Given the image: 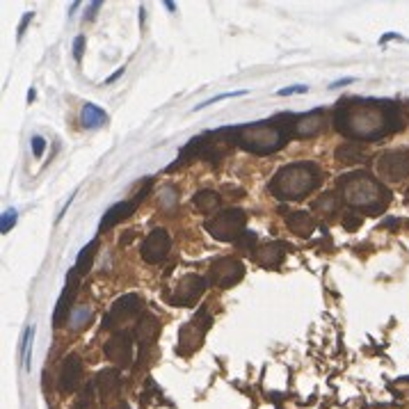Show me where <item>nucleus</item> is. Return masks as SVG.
Segmentation results:
<instances>
[{"mask_svg":"<svg viewBox=\"0 0 409 409\" xmlns=\"http://www.w3.org/2000/svg\"><path fill=\"white\" fill-rule=\"evenodd\" d=\"M334 128L343 138L373 142L403 128V112L391 101L377 98H346L334 112Z\"/></svg>","mask_w":409,"mask_h":409,"instance_id":"1","label":"nucleus"},{"mask_svg":"<svg viewBox=\"0 0 409 409\" xmlns=\"http://www.w3.org/2000/svg\"><path fill=\"white\" fill-rule=\"evenodd\" d=\"M339 190H341V199L350 208H357V211H366V213L384 211L391 202V192L379 181H375V178L364 174V171H353V174L341 176Z\"/></svg>","mask_w":409,"mask_h":409,"instance_id":"2","label":"nucleus"},{"mask_svg":"<svg viewBox=\"0 0 409 409\" xmlns=\"http://www.w3.org/2000/svg\"><path fill=\"white\" fill-rule=\"evenodd\" d=\"M282 117L272 121H256V124H245L235 128V142L249 154L256 156H268L277 154L279 149L289 145L293 138V128L286 124H279Z\"/></svg>","mask_w":409,"mask_h":409,"instance_id":"3","label":"nucleus"},{"mask_svg":"<svg viewBox=\"0 0 409 409\" xmlns=\"http://www.w3.org/2000/svg\"><path fill=\"white\" fill-rule=\"evenodd\" d=\"M320 178V169L313 162H293L277 171L270 183V192L279 202H297L318 188Z\"/></svg>","mask_w":409,"mask_h":409,"instance_id":"4","label":"nucleus"},{"mask_svg":"<svg viewBox=\"0 0 409 409\" xmlns=\"http://www.w3.org/2000/svg\"><path fill=\"white\" fill-rule=\"evenodd\" d=\"M247 215L240 208H229V211L215 215L206 222V231L220 242H235L245 233Z\"/></svg>","mask_w":409,"mask_h":409,"instance_id":"5","label":"nucleus"},{"mask_svg":"<svg viewBox=\"0 0 409 409\" xmlns=\"http://www.w3.org/2000/svg\"><path fill=\"white\" fill-rule=\"evenodd\" d=\"M211 313H208V308L202 306L199 308V313L192 318L190 322H185L181 327V332H178V346H176V353L188 357L192 355L195 350L204 343V336L206 332L211 329Z\"/></svg>","mask_w":409,"mask_h":409,"instance_id":"6","label":"nucleus"},{"mask_svg":"<svg viewBox=\"0 0 409 409\" xmlns=\"http://www.w3.org/2000/svg\"><path fill=\"white\" fill-rule=\"evenodd\" d=\"M142 302L140 295H135V293H128V295L114 300L112 306H110V313L103 318V327L112 329V327H124L126 322H133L138 315L142 313Z\"/></svg>","mask_w":409,"mask_h":409,"instance_id":"7","label":"nucleus"},{"mask_svg":"<svg viewBox=\"0 0 409 409\" xmlns=\"http://www.w3.org/2000/svg\"><path fill=\"white\" fill-rule=\"evenodd\" d=\"M242 277H245V265L233 256L218 258V261L211 265V282L218 286V289H231Z\"/></svg>","mask_w":409,"mask_h":409,"instance_id":"8","label":"nucleus"},{"mask_svg":"<svg viewBox=\"0 0 409 409\" xmlns=\"http://www.w3.org/2000/svg\"><path fill=\"white\" fill-rule=\"evenodd\" d=\"M206 293V279L199 275H185L183 279H178V284L174 286L169 302L174 306H190L195 304L199 297Z\"/></svg>","mask_w":409,"mask_h":409,"instance_id":"9","label":"nucleus"},{"mask_svg":"<svg viewBox=\"0 0 409 409\" xmlns=\"http://www.w3.org/2000/svg\"><path fill=\"white\" fill-rule=\"evenodd\" d=\"M375 169L379 178H384V181H393V183L405 181L409 176V158L398 151H386L377 158Z\"/></svg>","mask_w":409,"mask_h":409,"instance_id":"10","label":"nucleus"},{"mask_svg":"<svg viewBox=\"0 0 409 409\" xmlns=\"http://www.w3.org/2000/svg\"><path fill=\"white\" fill-rule=\"evenodd\" d=\"M78 286H81V275L71 268L69 275H67V286H64L60 300H57V306H55V313H53V325L55 327H62L64 320L69 322L71 318V311H74V300L78 295Z\"/></svg>","mask_w":409,"mask_h":409,"instance_id":"11","label":"nucleus"},{"mask_svg":"<svg viewBox=\"0 0 409 409\" xmlns=\"http://www.w3.org/2000/svg\"><path fill=\"white\" fill-rule=\"evenodd\" d=\"M149 188H151V183H149L142 192H138L133 199H126V202H119V204H114L112 208H107L105 215H103V220H101V227H98V231L103 233V231H107V229L117 227L119 222H124L126 218H131V215L138 211V206L145 202Z\"/></svg>","mask_w":409,"mask_h":409,"instance_id":"12","label":"nucleus"},{"mask_svg":"<svg viewBox=\"0 0 409 409\" xmlns=\"http://www.w3.org/2000/svg\"><path fill=\"white\" fill-rule=\"evenodd\" d=\"M327 126V114L325 110H311L306 114H300V117L293 119V138H313V135H320Z\"/></svg>","mask_w":409,"mask_h":409,"instance_id":"13","label":"nucleus"},{"mask_svg":"<svg viewBox=\"0 0 409 409\" xmlns=\"http://www.w3.org/2000/svg\"><path fill=\"white\" fill-rule=\"evenodd\" d=\"M171 247V238L165 229H154L151 233L147 235L145 242H142V258L147 263H160L165 256H167Z\"/></svg>","mask_w":409,"mask_h":409,"instance_id":"14","label":"nucleus"},{"mask_svg":"<svg viewBox=\"0 0 409 409\" xmlns=\"http://www.w3.org/2000/svg\"><path fill=\"white\" fill-rule=\"evenodd\" d=\"M105 357L117 366L131 364L133 361V339H131V334H126V332L112 334L110 341L105 343Z\"/></svg>","mask_w":409,"mask_h":409,"instance_id":"15","label":"nucleus"},{"mask_svg":"<svg viewBox=\"0 0 409 409\" xmlns=\"http://www.w3.org/2000/svg\"><path fill=\"white\" fill-rule=\"evenodd\" d=\"M289 245L282 240H272V242H265V245H261L254 252V261L261 265V268H279V265L284 263V258H286V252H289Z\"/></svg>","mask_w":409,"mask_h":409,"instance_id":"16","label":"nucleus"},{"mask_svg":"<svg viewBox=\"0 0 409 409\" xmlns=\"http://www.w3.org/2000/svg\"><path fill=\"white\" fill-rule=\"evenodd\" d=\"M81 379H83V359L78 355H69L64 359L60 370V389L64 393H74L81 386Z\"/></svg>","mask_w":409,"mask_h":409,"instance_id":"17","label":"nucleus"},{"mask_svg":"<svg viewBox=\"0 0 409 409\" xmlns=\"http://www.w3.org/2000/svg\"><path fill=\"white\" fill-rule=\"evenodd\" d=\"M158 332H160V322H158V318L154 313L142 315V318L138 320L135 336H138V341H140V361H142V357H147V350L154 346Z\"/></svg>","mask_w":409,"mask_h":409,"instance_id":"18","label":"nucleus"},{"mask_svg":"<svg viewBox=\"0 0 409 409\" xmlns=\"http://www.w3.org/2000/svg\"><path fill=\"white\" fill-rule=\"evenodd\" d=\"M119 370L114 368H107V370H101L96 377V386H98V393H101V398L110 400L119 393V386H121V379H119Z\"/></svg>","mask_w":409,"mask_h":409,"instance_id":"19","label":"nucleus"},{"mask_svg":"<svg viewBox=\"0 0 409 409\" xmlns=\"http://www.w3.org/2000/svg\"><path fill=\"white\" fill-rule=\"evenodd\" d=\"M81 124L87 128V131L103 128L107 124V112L103 110V107H98L96 103H85L83 112H81Z\"/></svg>","mask_w":409,"mask_h":409,"instance_id":"20","label":"nucleus"},{"mask_svg":"<svg viewBox=\"0 0 409 409\" xmlns=\"http://www.w3.org/2000/svg\"><path fill=\"white\" fill-rule=\"evenodd\" d=\"M289 229L293 233L302 235V238H308L313 231H315V220L308 215L306 211H297V213H291L289 215Z\"/></svg>","mask_w":409,"mask_h":409,"instance_id":"21","label":"nucleus"},{"mask_svg":"<svg viewBox=\"0 0 409 409\" xmlns=\"http://www.w3.org/2000/svg\"><path fill=\"white\" fill-rule=\"evenodd\" d=\"M96 249H98V240L94 238L90 242V245H85L81 249V254H78L76 258V265H74V270L78 272V275H87L90 268H92V263H94V256H96Z\"/></svg>","mask_w":409,"mask_h":409,"instance_id":"22","label":"nucleus"},{"mask_svg":"<svg viewBox=\"0 0 409 409\" xmlns=\"http://www.w3.org/2000/svg\"><path fill=\"white\" fill-rule=\"evenodd\" d=\"M192 204H195L197 211H202L204 215H213L220 208V195H218V192H213V190H202V192H197V195H195Z\"/></svg>","mask_w":409,"mask_h":409,"instance_id":"23","label":"nucleus"},{"mask_svg":"<svg viewBox=\"0 0 409 409\" xmlns=\"http://www.w3.org/2000/svg\"><path fill=\"white\" fill-rule=\"evenodd\" d=\"M336 160L339 162H361L364 160V151L359 145H353V142H348V145H343L336 149Z\"/></svg>","mask_w":409,"mask_h":409,"instance_id":"24","label":"nucleus"},{"mask_svg":"<svg viewBox=\"0 0 409 409\" xmlns=\"http://www.w3.org/2000/svg\"><path fill=\"white\" fill-rule=\"evenodd\" d=\"M32 339H34V327H28L23 332V336H21V346H19V355H21V364H23V370H30Z\"/></svg>","mask_w":409,"mask_h":409,"instance_id":"25","label":"nucleus"},{"mask_svg":"<svg viewBox=\"0 0 409 409\" xmlns=\"http://www.w3.org/2000/svg\"><path fill=\"white\" fill-rule=\"evenodd\" d=\"M92 308L90 306H76L74 311H71V318H69V325L74 332H81V329L85 325H90V320H92Z\"/></svg>","mask_w":409,"mask_h":409,"instance_id":"26","label":"nucleus"},{"mask_svg":"<svg viewBox=\"0 0 409 409\" xmlns=\"http://www.w3.org/2000/svg\"><path fill=\"white\" fill-rule=\"evenodd\" d=\"M313 211H320L322 215H332L339 211V197L336 195H322L313 202Z\"/></svg>","mask_w":409,"mask_h":409,"instance_id":"27","label":"nucleus"},{"mask_svg":"<svg viewBox=\"0 0 409 409\" xmlns=\"http://www.w3.org/2000/svg\"><path fill=\"white\" fill-rule=\"evenodd\" d=\"M254 245H256V233H249V231H245L238 240H235V247H238L240 252H245V254L256 252Z\"/></svg>","mask_w":409,"mask_h":409,"instance_id":"28","label":"nucleus"},{"mask_svg":"<svg viewBox=\"0 0 409 409\" xmlns=\"http://www.w3.org/2000/svg\"><path fill=\"white\" fill-rule=\"evenodd\" d=\"M17 220H19V211H17V208H7V211L3 213V222H0V231L7 233L14 224H17Z\"/></svg>","mask_w":409,"mask_h":409,"instance_id":"29","label":"nucleus"},{"mask_svg":"<svg viewBox=\"0 0 409 409\" xmlns=\"http://www.w3.org/2000/svg\"><path fill=\"white\" fill-rule=\"evenodd\" d=\"M245 94H247V90H238V92H227V94H218V96H213V98H208V101H204L202 105H197L195 112H197V110H204L206 105H213V103H218V101H224V98H235V96H245Z\"/></svg>","mask_w":409,"mask_h":409,"instance_id":"30","label":"nucleus"},{"mask_svg":"<svg viewBox=\"0 0 409 409\" xmlns=\"http://www.w3.org/2000/svg\"><path fill=\"white\" fill-rule=\"evenodd\" d=\"M176 202H178L176 190L171 188V185H167V188L160 192V206L162 208H171V206H176Z\"/></svg>","mask_w":409,"mask_h":409,"instance_id":"31","label":"nucleus"},{"mask_svg":"<svg viewBox=\"0 0 409 409\" xmlns=\"http://www.w3.org/2000/svg\"><path fill=\"white\" fill-rule=\"evenodd\" d=\"M308 87L306 85H293V87H284L277 92V96H293V94H306Z\"/></svg>","mask_w":409,"mask_h":409,"instance_id":"32","label":"nucleus"},{"mask_svg":"<svg viewBox=\"0 0 409 409\" xmlns=\"http://www.w3.org/2000/svg\"><path fill=\"white\" fill-rule=\"evenodd\" d=\"M30 142H32V154H34V158H41V156H44L46 140L41 138V135H34V138H32Z\"/></svg>","mask_w":409,"mask_h":409,"instance_id":"33","label":"nucleus"},{"mask_svg":"<svg viewBox=\"0 0 409 409\" xmlns=\"http://www.w3.org/2000/svg\"><path fill=\"white\" fill-rule=\"evenodd\" d=\"M83 51H85V37L81 34V37H76V41H74V57L76 60H83Z\"/></svg>","mask_w":409,"mask_h":409,"instance_id":"34","label":"nucleus"},{"mask_svg":"<svg viewBox=\"0 0 409 409\" xmlns=\"http://www.w3.org/2000/svg\"><path fill=\"white\" fill-rule=\"evenodd\" d=\"M32 21V12H25L23 14V19H21V23H19V41L23 39V34H25V28H28V23Z\"/></svg>","mask_w":409,"mask_h":409,"instance_id":"35","label":"nucleus"},{"mask_svg":"<svg viewBox=\"0 0 409 409\" xmlns=\"http://www.w3.org/2000/svg\"><path fill=\"white\" fill-rule=\"evenodd\" d=\"M90 391H92V389H87V391L83 393V398L74 405V409H87V407H90Z\"/></svg>","mask_w":409,"mask_h":409,"instance_id":"36","label":"nucleus"},{"mask_svg":"<svg viewBox=\"0 0 409 409\" xmlns=\"http://www.w3.org/2000/svg\"><path fill=\"white\" fill-rule=\"evenodd\" d=\"M353 83H357V78H341V81H334L329 87L332 90H336V87H343V85H353Z\"/></svg>","mask_w":409,"mask_h":409,"instance_id":"37","label":"nucleus"},{"mask_svg":"<svg viewBox=\"0 0 409 409\" xmlns=\"http://www.w3.org/2000/svg\"><path fill=\"white\" fill-rule=\"evenodd\" d=\"M101 5H103L101 0H96V3H92V5H90V14H87V19H94V17H96V12L101 10Z\"/></svg>","mask_w":409,"mask_h":409,"instance_id":"38","label":"nucleus"},{"mask_svg":"<svg viewBox=\"0 0 409 409\" xmlns=\"http://www.w3.org/2000/svg\"><path fill=\"white\" fill-rule=\"evenodd\" d=\"M391 39H400V37H398V32H389V34H384V37L379 39V44H386V41H391Z\"/></svg>","mask_w":409,"mask_h":409,"instance_id":"39","label":"nucleus"},{"mask_svg":"<svg viewBox=\"0 0 409 409\" xmlns=\"http://www.w3.org/2000/svg\"><path fill=\"white\" fill-rule=\"evenodd\" d=\"M121 74H124V69H119V71H117V74H114V76H110V78H107V83H114V81H117V78H119Z\"/></svg>","mask_w":409,"mask_h":409,"instance_id":"40","label":"nucleus"},{"mask_svg":"<svg viewBox=\"0 0 409 409\" xmlns=\"http://www.w3.org/2000/svg\"><path fill=\"white\" fill-rule=\"evenodd\" d=\"M34 98H37V92H34V90H30V92H28V101H34Z\"/></svg>","mask_w":409,"mask_h":409,"instance_id":"41","label":"nucleus"},{"mask_svg":"<svg viewBox=\"0 0 409 409\" xmlns=\"http://www.w3.org/2000/svg\"><path fill=\"white\" fill-rule=\"evenodd\" d=\"M165 7H167L169 12H174V10H176V5H174V3H165Z\"/></svg>","mask_w":409,"mask_h":409,"instance_id":"42","label":"nucleus"}]
</instances>
